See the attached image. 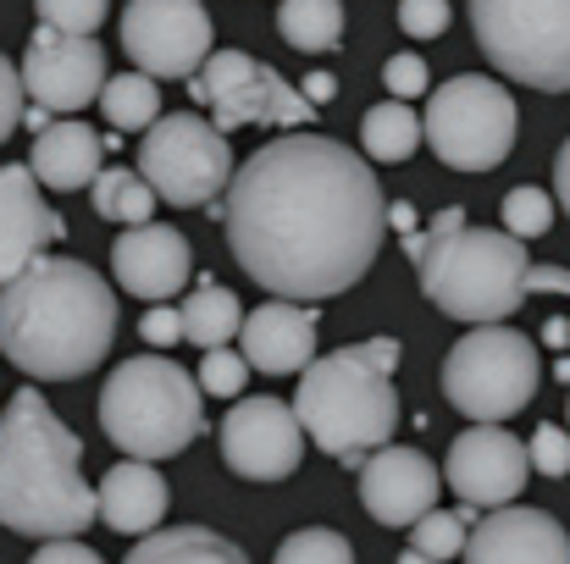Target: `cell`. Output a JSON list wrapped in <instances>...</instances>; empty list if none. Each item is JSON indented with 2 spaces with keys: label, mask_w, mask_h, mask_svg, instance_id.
<instances>
[{
  "label": "cell",
  "mask_w": 570,
  "mask_h": 564,
  "mask_svg": "<svg viewBox=\"0 0 570 564\" xmlns=\"http://www.w3.org/2000/svg\"><path fill=\"white\" fill-rule=\"evenodd\" d=\"M56 238H67V221H61V210H50L33 172L0 167V288L17 283L39 255H50Z\"/></svg>",
  "instance_id": "17"
},
{
  "label": "cell",
  "mask_w": 570,
  "mask_h": 564,
  "mask_svg": "<svg viewBox=\"0 0 570 564\" xmlns=\"http://www.w3.org/2000/svg\"><path fill=\"white\" fill-rule=\"evenodd\" d=\"M316 310L311 305H288V299H266L261 310L244 316L238 327V355L249 372L266 376H299L316 360Z\"/></svg>",
  "instance_id": "20"
},
{
  "label": "cell",
  "mask_w": 570,
  "mask_h": 564,
  "mask_svg": "<svg viewBox=\"0 0 570 564\" xmlns=\"http://www.w3.org/2000/svg\"><path fill=\"white\" fill-rule=\"evenodd\" d=\"M28 564H106V560L72 537V543H45V548H39V554H33Z\"/></svg>",
  "instance_id": "39"
},
{
  "label": "cell",
  "mask_w": 570,
  "mask_h": 564,
  "mask_svg": "<svg viewBox=\"0 0 570 564\" xmlns=\"http://www.w3.org/2000/svg\"><path fill=\"white\" fill-rule=\"evenodd\" d=\"M233 150L227 139L194 117V111H173L161 117L145 145H139V178L150 184L156 199L178 205V210H194V205H216V194H227L233 184Z\"/></svg>",
  "instance_id": "11"
},
{
  "label": "cell",
  "mask_w": 570,
  "mask_h": 564,
  "mask_svg": "<svg viewBox=\"0 0 570 564\" xmlns=\"http://www.w3.org/2000/svg\"><path fill=\"white\" fill-rule=\"evenodd\" d=\"M554 382H560V387H570V355H560V360H554Z\"/></svg>",
  "instance_id": "45"
},
{
  "label": "cell",
  "mask_w": 570,
  "mask_h": 564,
  "mask_svg": "<svg viewBox=\"0 0 570 564\" xmlns=\"http://www.w3.org/2000/svg\"><path fill=\"white\" fill-rule=\"evenodd\" d=\"M272 564H355V548H350V537H338L327 526H305V532L283 537Z\"/></svg>",
  "instance_id": "31"
},
{
  "label": "cell",
  "mask_w": 570,
  "mask_h": 564,
  "mask_svg": "<svg viewBox=\"0 0 570 564\" xmlns=\"http://www.w3.org/2000/svg\"><path fill=\"white\" fill-rule=\"evenodd\" d=\"M538 344L515 327H471L443 360V398L476 426H499L538 398Z\"/></svg>",
  "instance_id": "7"
},
{
  "label": "cell",
  "mask_w": 570,
  "mask_h": 564,
  "mask_svg": "<svg viewBox=\"0 0 570 564\" xmlns=\"http://www.w3.org/2000/svg\"><path fill=\"white\" fill-rule=\"evenodd\" d=\"M233 260L288 305L350 294L382 249L387 199L372 161L327 133H283L227 184Z\"/></svg>",
  "instance_id": "1"
},
{
  "label": "cell",
  "mask_w": 570,
  "mask_h": 564,
  "mask_svg": "<svg viewBox=\"0 0 570 564\" xmlns=\"http://www.w3.org/2000/svg\"><path fill=\"white\" fill-rule=\"evenodd\" d=\"M421 117L410 111V106H399V100H382L366 111V122H361V150L372 156V161H387V167H399V161H410L415 150H421Z\"/></svg>",
  "instance_id": "26"
},
{
  "label": "cell",
  "mask_w": 570,
  "mask_h": 564,
  "mask_svg": "<svg viewBox=\"0 0 570 564\" xmlns=\"http://www.w3.org/2000/svg\"><path fill=\"white\" fill-rule=\"evenodd\" d=\"M543 344L566 355V349H570V321H566V316H549V321H543Z\"/></svg>",
  "instance_id": "43"
},
{
  "label": "cell",
  "mask_w": 570,
  "mask_h": 564,
  "mask_svg": "<svg viewBox=\"0 0 570 564\" xmlns=\"http://www.w3.org/2000/svg\"><path fill=\"white\" fill-rule=\"evenodd\" d=\"M554 194L549 188H532V184H515L510 194H504V232L510 238H543L549 227H554Z\"/></svg>",
  "instance_id": "30"
},
{
  "label": "cell",
  "mask_w": 570,
  "mask_h": 564,
  "mask_svg": "<svg viewBox=\"0 0 570 564\" xmlns=\"http://www.w3.org/2000/svg\"><path fill=\"white\" fill-rule=\"evenodd\" d=\"M554 205H566V216H570V139L560 145V156H554Z\"/></svg>",
  "instance_id": "42"
},
{
  "label": "cell",
  "mask_w": 570,
  "mask_h": 564,
  "mask_svg": "<svg viewBox=\"0 0 570 564\" xmlns=\"http://www.w3.org/2000/svg\"><path fill=\"white\" fill-rule=\"evenodd\" d=\"M22 95L33 100V111H83V106H100V89H106V50L100 39H67L56 28H33L28 50H22Z\"/></svg>",
  "instance_id": "14"
},
{
  "label": "cell",
  "mask_w": 570,
  "mask_h": 564,
  "mask_svg": "<svg viewBox=\"0 0 570 564\" xmlns=\"http://www.w3.org/2000/svg\"><path fill=\"white\" fill-rule=\"evenodd\" d=\"M139 333H145V344H156V349H173V344L184 338V321H178V310L156 305V310L139 321Z\"/></svg>",
  "instance_id": "38"
},
{
  "label": "cell",
  "mask_w": 570,
  "mask_h": 564,
  "mask_svg": "<svg viewBox=\"0 0 570 564\" xmlns=\"http://www.w3.org/2000/svg\"><path fill=\"white\" fill-rule=\"evenodd\" d=\"M122 50L145 78H199L210 61V17L194 0H134L122 6Z\"/></svg>",
  "instance_id": "12"
},
{
  "label": "cell",
  "mask_w": 570,
  "mask_h": 564,
  "mask_svg": "<svg viewBox=\"0 0 570 564\" xmlns=\"http://www.w3.org/2000/svg\"><path fill=\"white\" fill-rule=\"evenodd\" d=\"M515 128H521V111H515L510 89L499 78H482V72H460V78L438 83L432 106L421 117L432 156L454 172L504 167V156L515 150Z\"/></svg>",
  "instance_id": "8"
},
{
  "label": "cell",
  "mask_w": 570,
  "mask_h": 564,
  "mask_svg": "<svg viewBox=\"0 0 570 564\" xmlns=\"http://www.w3.org/2000/svg\"><path fill=\"white\" fill-rule=\"evenodd\" d=\"M117 344V294L111 283L72 260L39 255L17 283L0 288V349L33 382H78Z\"/></svg>",
  "instance_id": "2"
},
{
  "label": "cell",
  "mask_w": 570,
  "mask_h": 564,
  "mask_svg": "<svg viewBox=\"0 0 570 564\" xmlns=\"http://www.w3.org/2000/svg\"><path fill=\"white\" fill-rule=\"evenodd\" d=\"M532 476V459H527V443L504 426H465L454 443H449V459H443V482L460 493V504L471 509H510L521 498Z\"/></svg>",
  "instance_id": "15"
},
{
  "label": "cell",
  "mask_w": 570,
  "mask_h": 564,
  "mask_svg": "<svg viewBox=\"0 0 570 564\" xmlns=\"http://www.w3.org/2000/svg\"><path fill=\"white\" fill-rule=\"evenodd\" d=\"M194 100L210 106V128L227 139L233 128H288L305 133L316 122V106L266 61H255L249 50H210V61L199 67L189 83Z\"/></svg>",
  "instance_id": "10"
},
{
  "label": "cell",
  "mask_w": 570,
  "mask_h": 564,
  "mask_svg": "<svg viewBox=\"0 0 570 564\" xmlns=\"http://www.w3.org/2000/svg\"><path fill=\"white\" fill-rule=\"evenodd\" d=\"M527 459H532V471L566 482L570 476V432L566 426H554V420H543V426L532 432V443H527Z\"/></svg>",
  "instance_id": "34"
},
{
  "label": "cell",
  "mask_w": 570,
  "mask_h": 564,
  "mask_svg": "<svg viewBox=\"0 0 570 564\" xmlns=\"http://www.w3.org/2000/svg\"><path fill=\"white\" fill-rule=\"evenodd\" d=\"M527 294H570V266H532Z\"/></svg>",
  "instance_id": "40"
},
{
  "label": "cell",
  "mask_w": 570,
  "mask_h": 564,
  "mask_svg": "<svg viewBox=\"0 0 570 564\" xmlns=\"http://www.w3.org/2000/svg\"><path fill=\"white\" fill-rule=\"evenodd\" d=\"M443 487V471L421 454V448H399L387 443L361 465V504L377 526H415L432 515Z\"/></svg>",
  "instance_id": "16"
},
{
  "label": "cell",
  "mask_w": 570,
  "mask_h": 564,
  "mask_svg": "<svg viewBox=\"0 0 570 564\" xmlns=\"http://www.w3.org/2000/svg\"><path fill=\"white\" fill-rule=\"evenodd\" d=\"M122 564H249V554L210 526H167L145 537Z\"/></svg>",
  "instance_id": "23"
},
{
  "label": "cell",
  "mask_w": 570,
  "mask_h": 564,
  "mask_svg": "<svg viewBox=\"0 0 570 564\" xmlns=\"http://www.w3.org/2000/svg\"><path fill=\"white\" fill-rule=\"evenodd\" d=\"M100 426L139 465L173 459L205 432V393L167 355H134L100 387Z\"/></svg>",
  "instance_id": "6"
},
{
  "label": "cell",
  "mask_w": 570,
  "mask_h": 564,
  "mask_svg": "<svg viewBox=\"0 0 570 564\" xmlns=\"http://www.w3.org/2000/svg\"><path fill=\"white\" fill-rule=\"evenodd\" d=\"M299 95H305L311 106H327V100L338 95V78H333V72H311V78L299 83Z\"/></svg>",
  "instance_id": "41"
},
{
  "label": "cell",
  "mask_w": 570,
  "mask_h": 564,
  "mask_svg": "<svg viewBox=\"0 0 570 564\" xmlns=\"http://www.w3.org/2000/svg\"><path fill=\"white\" fill-rule=\"evenodd\" d=\"M387 221H393V227H399L404 238H410V232H421V227H415V210H410L404 199H399V205H387Z\"/></svg>",
  "instance_id": "44"
},
{
  "label": "cell",
  "mask_w": 570,
  "mask_h": 564,
  "mask_svg": "<svg viewBox=\"0 0 570 564\" xmlns=\"http://www.w3.org/2000/svg\"><path fill=\"white\" fill-rule=\"evenodd\" d=\"M471 526H476V509H471V504H460V509H432L426 521H415V526H410V548H415V554H426L432 564L460 560V554H465Z\"/></svg>",
  "instance_id": "29"
},
{
  "label": "cell",
  "mask_w": 570,
  "mask_h": 564,
  "mask_svg": "<svg viewBox=\"0 0 570 564\" xmlns=\"http://www.w3.org/2000/svg\"><path fill=\"white\" fill-rule=\"evenodd\" d=\"M222 459L244 482H288L305 459V432L294 420V404L272 393L238 398L222 415Z\"/></svg>",
  "instance_id": "13"
},
{
  "label": "cell",
  "mask_w": 570,
  "mask_h": 564,
  "mask_svg": "<svg viewBox=\"0 0 570 564\" xmlns=\"http://www.w3.org/2000/svg\"><path fill=\"white\" fill-rule=\"evenodd\" d=\"M199 393H210V398H238L244 393V382H249V366H244V355H233V349H210L205 360H199Z\"/></svg>",
  "instance_id": "33"
},
{
  "label": "cell",
  "mask_w": 570,
  "mask_h": 564,
  "mask_svg": "<svg viewBox=\"0 0 570 564\" xmlns=\"http://www.w3.org/2000/svg\"><path fill=\"white\" fill-rule=\"evenodd\" d=\"M178 321H184V338L210 355V349H227V338H238V327H244V305H238L233 288H222V283L205 277L189 299H184Z\"/></svg>",
  "instance_id": "24"
},
{
  "label": "cell",
  "mask_w": 570,
  "mask_h": 564,
  "mask_svg": "<svg viewBox=\"0 0 570 564\" xmlns=\"http://www.w3.org/2000/svg\"><path fill=\"white\" fill-rule=\"evenodd\" d=\"M95 498H100V521L122 537H156L167 521V504H173L167 476L156 465H139V459L111 465Z\"/></svg>",
  "instance_id": "21"
},
{
  "label": "cell",
  "mask_w": 570,
  "mask_h": 564,
  "mask_svg": "<svg viewBox=\"0 0 570 564\" xmlns=\"http://www.w3.org/2000/svg\"><path fill=\"white\" fill-rule=\"evenodd\" d=\"M277 33L294 50H305V56L338 50V39H344V6L338 0H283L277 6Z\"/></svg>",
  "instance_id": "25"
},
{
  "label": "cell",
  "mask_w": 570,
  "mask_h": 564,
  "mask_svg": "<svg viewBox=\"0 0 570 564\" xmlns=\"http://www.w3.org/2000/svg\"><path fill=\"white\" fill-rule=\"evenodd\" d=\"M471 28L504 78L543 95L570 89V0H476Z\"/></svg>",
  "instance_id": "9"
},
{
  "label": "cell",
  "mask_w": 570,
  "mask_h": 564,
  "mask_svg": "<svg viewBox=\"0 0 570 564\" xmlns=\"http://www.w3.org/2000/svg\"><path fill=\"white\" fill-rule=\"evenodd\" d=\"M382 83H387V95H393L399 106H410V100L426 95V61L410 56V50H399V56L382 61Z\"/></svg>",
  "instance_id": "35"
},
{
  "label": "cell",
  "mask_w": 570,
  "mask_h": 564,
  "mask_svg": "<svg viewBox=\"0 0 570 564\" xmlns=\"http://www.w3.org/2000/svg\"><path fill=\"white\" fill-rule=\"evenodd\" d=\"M527 271L532 260L521 238L504 227H471L454 205L432 216L415 255L421 294L465 327H504L527 299Z\"/></svg>",
  "instance_id": "5"
},
{
  "label": "cell",
  "mask_w": 570,
  "mask_h": 564,
  "mask_svg": "<svg viewBox=\"0 0 570 564\" xmlns=\"http://www.w3.org/2000/svg\"><path fill=\"white\" fill-rule=\"evenodd\" d=\"M83 443L61 426L39 387H17L0 415V526L17 537L72 543L100 498L83 482Z\"/></svg>",
  "instance_id": "3"
},
{
  "label": "cell",
  "mask_w": 570,
  "mask_h": 564,
  "mask_svg": "<svg viewBox=\"0 0 570 564\" xmlns=\"http://www.w3.org/2000/svg\"><path fill=\"white\" fill-rule=\"evenodd\" d=\"M28 117V95H22V72L0 56V145L17 133V122Z\"/></svg>",
  "instance_id": "37"
},
{
  "label": "cell",
  "mask_w": 570,
  "mask_h": 564,
  "mask_svg": "<svg viewBox=\"0 0 570 564\" xmlns=\"http://www.w3.org/2000/svg\"><path fill=\"white\" fill-rule=\"evenodd\" d=\"M399 564H432V560H426V554H415V548H404V554H399Z\"/></svg>",
  "instance_id": "46"
},
{
  "label": "cell",
  "mask_w": 570,
  "mask_h": 564,
  "mask_svg": "<svg viewBox=\"0 0 570 564\" xmlns=\"http://www.w3.org/2000/svg\"><path fill=\"white\" fill-rule=\"evenodd\" d=\"M100 111H106V122L117 128V133H150L156 122H161V89H156V78H145V72H117V78H106V89H100Z\"/></svg>",
  "instance_id": "27"
},
{
  "label": "cell",
  "mask_w": 570,
  "mask_h": 564,
  "mask_svg": "<svg viewBox=\"0 0 570 564\" xmlns=\"http://www.w3.org/2000/svg\"><path fill=\"white\" fill-rule=\"evenodd\" d=\"M460 560L465 564H570V537L554 515L510 504V509H493V515H482L471 526Z\"/></svg>",
  "instance_id": "19"
},
{
  "label": "cell",
  "mask_w": 570,
  "mask_h": 564,
  "mask_svg": "<svg viewBox=\"0 0 570 564\" xmlns=\"http://www.w3.org/2000/svg\"><path fill=\"white\" fill-rule=\"evenodd\" d=\"M449 17H454V11H449L443 0H404V6H399V28H404L410 39H438V33L449 28Z\"/></svg>",
  "instance_id": "36"
},
{
  "label": "cell",
  "mask_w": 570,
  "mask_h": 564,
  "mask_svg": "<svg viewBox=\"0 0 570 564\" xmlns=\"http://www.w3.org/2000/svg\"><path fill=\"white\" fill-rule=\"evenodd\" d=\"M194 271V249L189 238L167 221H150V227H128L117 244H111V277L134 294V299H150V305H167L173 294H184Z\"/></svg>",
  "instance_id": "18"
},
{
  "label": "cell",
  "mask_w": 570,
  "mask_h": 564,
  "mask_svg": "<svg viewBox=\"0 0 570 564\" xmlns=\"http://www.w3.org/2000/svg\"><path fill=\"white\" fill-rule=\"evenodd\" d=\"M89 199H95V216L122 221V227H150V210H156V194L134 167H106L89 188Z\"/></svg>",
  "instance_id": "28"
},
{
  "label": "cell",
  "mask_w": 570,
  "mask_h": 564,
  "mask_svg": "<svg viewBox=\"0 0 570 564\" xmlns=\"http://www.w3.org/2000/svg\"><path fill=\"white\" fill-rule=\"evenodd\" d=\"M393 366H399V338H372V344L316 355L299 372V393H294L299 432L338 465L361 471L377 448L393 443L399 426Z\"/></svg>",
  "instance_id": "4"
},
{
  "label": "cell",
  "mask_w": 570,
  "mask_h": 564,
  "mask_svg": "<svg viewBox=\"0 0 570 564\" xmlns=\"http://www.w3.org/2000/svg\"><path fill=\"white\" fill-rule=\"evenodd\" d=\"M39 17H45V28H56L67 39H95L100 22L111 17V6L106 0H39Z\"/></svg>",
  "instance_id": "32"
},
{
  "label": "cell",
  "mask_w": 570,
  "mask_h": 564,
  "mask_svg": "<svg viewBox=\"0 0 570 564\" xmlns=\"http://www.w3.org/2000/svg\"><path fill=\"white\" fill-rule=\"evenodd\" d=\"M100 133L78 117H61L50 122L45 133H33V150H28V172L39 188H95V178L106 172L100 167Z\"/></svg>",
  "instance_id": "22"
}]
</instances>
